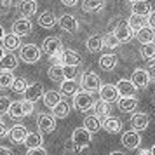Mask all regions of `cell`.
<instances>
[{
  "label": "cell",
  "mask_w": 155,
  "mask_h": 155,
  "mask_svg": "<svg viewBox=\"0 0 155 155\" xmlns=\"http://www.w3.org/2000/svg\"><path fill=\"white\" fill-rule=\"evenodd\" d=\"M25 145H26L28 150H31V148H42V145H44L42 134L40 133H28L26 140H25Z\"/></svg>",
  "instance_id": "obj_28"
},
{
  "label": "cell",
  "mask_w": 155,
  "mask_h": 155,
  "mask_svg": "<svg viewBox=\"0 0 155 155\" xmlns=\"http://www.w3.org/2000/svg\"><path fill=\"white\" fill-rule=\"evenodd\" d=\"M152 155H155V145L152 147Z\"/></svg>",
  "instance_id": "obj_57"
},
{
  "label": "cell",
  "mask_w": 155,
  "mask_h": 155,
  "mask_svg": "<svg viewBox=\"0 0 155 155\" xmlns=\"http://www.w3.org/2000/svg\"><path fill=\"white\" fill-rule=\"evenodd\" d=\"M11 89H12L16 94H25V91L28 89V82H26V78L25 77H16L14 84H12Z\"/></svg>",
  "instance_id": "obj_40"
},
{
  "label": "cell",
  "mask_w": 155,
  "mask_h": 155,
  "mask_svg": "<svg viewBox=\"0 0 155 155\" xmlns=\"http://www.w3.org/2000/svg\"><path fill=\"white\" fill-rule=\"evenodd\" d=\"M108 155H124L122 152H112V153H108Z\"/></svg>",
  "instance_id": "obj_55"
},
{
  "label": "cell",
  "mask_w": 155,
  "mask_h": 155,
  "mask_svg": "<svg viewBox=\"0 0 155 155\" xmlns=\"http://www.w3.org/2000/svg\"><path fill=\"white\" fill-rule=\"evenodd\" d=\"M12 33L18 37H26L31 33V23H30V19H26V18H21V19H16L14 23H12Z\"/></svg>",
  "instance_id": "obj_12"
},
{
  "label": "cell",
  "mask_w": 155,
  "mask_h": 155,
  "mask_svg": "<svg viewBox=\"0 0 155 155\" xmlns=\"http://www.w3.org/2000/svg\"><path fill=\"white\" fill-rule=\"evenodd\" d=\"M99 98L103 99L105 103H108V105L119 101L120 94H119V91H117V85H112V84L101 85V89H99Z\"/></svg>",
  "instance_id": "obj_8"
},
{
  "label": "cell",
  "mask_w": 155,
  "mask_h": 155,
  "mask_svg": "<svg viewBox=\"0 0 155 155\" xmlns=\"http://www.w3.org/2000/svg\"><path fill=\"white\" fill-rule=\"evenodd\" d=\"M122 145L127 148V150H136V148L141 145V136L138 131H126L122 134Z\"/></svg>",
  "instance_id": "obj_9"
},
{
  "label": "cell",
  "mask_w": 155,
  "mask_h": 155,
  "mask_svg": "<svg viewBox=\"0 0 155 155\" xmlns=\"http://www.w3.org/2000/svg\"><path fill=\"white\" fill-rule=\"evenodd\" d=\"M150 124V117H148L147 113H133V117H131V127H133V131H145Z\"/></svg>",
  "instance_id": "obj_16"
},
{
  "label": "cell",
  "mask_w": 155,
  "mask_h": 155,
  "mask_svg": "<svg viewBox=\"0 0 155 155\" xmlns=\"http://www.w3.org/2000/svg\"><path fill=\"white\" fill-rule=\"evenodd\" d=\"M47 75H49L51 80H54V82H64V66H54V64H51L49 70H47Z\"/></svg>",
  "instance_id": "obj_33"
},
{
  "label": "cell",
  "mask_w": 155,
  "mask_h": 155,
  "mask_svg": "<svg viewBox=\"0 0 155 155\" xmlns=\"http://www.w3.org/2000/svg\"><path fill=\"white\" fill-rule=\"evenodd\" d=\"M92 141V134L84 129V127H77L73 133H71V143L78 148V150H82V148H87L91 145Z\"/></svg>",
  "instance_id": "obj_3"
},
{
  "label": "cell",
  "mask_w": 155,
  "mask_h": 155,
  "mask_svg": "<svg viewBox=\"0 0 155 155\" xmlns=\"http://www.w3.org/2000/svg\"><path fill=\"white\" fill-rule=\"evenodd\" d=\"M101 127L105 129L106 133H120L122 124H120V120L117 119V117H106V119H103V122H101Z\"/></svg>",
  "instance_id": "obj_25"
},
{
  "label": "cell",
  "mask_w": 155,
  "mask_h": 155,
  "mask_svg": "<svg viewBox=\"0 0 155 155\" xmlns=\"http://www.w3.org/2000/svg\"><path fill=\"white\" fill-rule=\"evenodd\" d=\"M4 56H5V49H4V45H0V59Z\"/></svg>",
  "instance_id": "obj_54"
},
{
  "label": "cell",
  "mask_w": 155,
  "mask_h": 155,
  "mask_svg": "<svg viewBox=\"0 0 155 155\" xmlns=\"http://www.w3.org/2000/svg\"><path fill=\"white\" fill-rule=\"evenodd\" d=\"M136 155H152V150H147V148H143V150H140Z\"/></svg>",
  "instance_id": "obj_51"
},
{
  "label": "cell",
  "mask_w": 155,
  "mask_h": 155,
  "mask_svg": "<svg viewBox=\"0 0 155 155\" xmlns=\"http://www.w3.org/2000/svg\"><path fill=\"white\" fill-rule=\"evenodd\" d=\"M103 42H105V47H108V49H115V47L120 45L119 38L113 35V33H106V35L103 37Z\"/></svg>",
  "instance_id": "obj_41"
},
{
  "label": "cell",
  "mask_w": 155,
  "mask_h": 155,
  "mask_svg": "<svg viewBox=\"0 0 155 155\" xmlns=\"http://www.w3.org/2000/svg\"><path fill=\"white\" fill-rule=\"evenodd\" d=\"M147 21H148V26L152 30H155V11H152V14L147 18Z\"/></svg>",
  "instance_id": "obj_46"
},
{
  "label": "cell",
  "mask_w": 155,
  "mask_h": 155,
  "mask_svg": "<svg viewBox=\"0 0 155 155\" xmlns=\"http://www.w3.org/2000/svg\"><path fill=\"white\" fill-rule=\"evenodd\" d=\"M9 115H11L12 119H21V117H25L23 101H12V105H11V110H9Z\"/></svg>",
  "instance_id": "obj_39"
},
{
  "label": "cell",
  "mask_w": 155,
  "mask_h": 155,
  "mask_svg": "<svg viewBox=\"0 0 155 155\" xmlns=\"http://www.w3.org/2000/svg\"><path fill=\"white\" fill-rule=\"evenodd\" d=\"M18 68V58L12 52H5V56L0 59V70L4 71H12Z\"/></svg>",
  "instance_id": "obj_21"
},
{
  "label": "cell",
  "mask_w": 155,
  "mask_h": 155,
  "mask_svg": "<svg viewBox=\"0 0 155 155\" xmlns=\"http://www.w3.org/2000/svg\"><path fill=\"white\" fill-rule=\"evenodd\" d=\"M0 155H14V152L7 147H0Z\"/></svg>",
  "instance_id": "obj_49"
},
{
  "label": "cell",
  "mask_w": 155,
  "mask_h": 155,
  "mask_svg": "<svg viewBox=\"0 0 155 155\" xmlns=\"http://www.w3.org/2000/svg\"><path fill=\"white\" fill-rule=\"evenodd\" d=\"M117 66V56L112 54V52H106L99 58V68L105 71H112L113 68Z\"/></svg>",
  "instance_id": "obj_22"
},
{
  "label": "cell",
  "mask_w": 155,
  "mask_h": 155,
  "mask_svg": "<svg viewBox=\"0 0 155 155\" xmlns=\"http://www.w3.org/2000/svg\"><path fill=\"white\" fill-rule=\"evenodd\" d=\"M153 103H155V96H153Z\"/></svg>",
  "instance_id": "obj_58"
},
{
  "label": "cell",
  "mask_w": 155,
  "mask_h": 155,
  "mask_svg": "<svg viewBox=\"0 0 155 155\" xmlns=\"http://www.w3.org/2000/svg\"><path fill=\"white\" fill-rule=\"evenodd\" d=\"M80 87L85 92H96L101 89V80L94 71H85L82 75V80H80Z\"/></svg>",
  "instance_id": "obj_4"
},
{
  "label": "cell",
  "mask_w": 155,
  "mask_h": 155,
  "mask_svg": "<svg viewBox=\"0 0 155 155\" xmlns=\"http://www.w3.org/2000/svg\"><path fill=\"white\" fill-rule=\"evenodd\" d=\"M19 56H21V59L25 63L33 64L40 59L42 49L38 45H35V44H25V45H21V49H19Z\"/></svg>",
  "instance_id": "obj_1"
},
{
  "label": "cell",
  "mask_w": 155,
  "mask_h": 155,
  "mask_svg": "<svg viewBox=\"0 0 155 155\" xmlns=\"http://www.w3.org/2000/svg\"><path fill=\"white\" fill-rule=\"evenodd\" d=\"M85 47L89 52H99V51L105 47V42H103V37L99 35H91L85 42Z\"/></svg>",
  "instance_id": "obj_27"
},
{
  "label": "cell",
  "mask_w": 155,
  "mask_h": 155,
  "mask_svg": "<svg viewBox=\"0 0 155 155\" xmlns=\"http://www.w3.org/2000/svg\"><path fill=\"white\" fill-rule=\"evenodd\" d=\"M42 99H44V105L47 106V108H51V110L63 101V99H61V94H59L58 91H52V89H51V91H45V94H44Z\"/></svg>",
  "instance_id": "obj_23"
},
{
  "label": "cell",
  "mask_w": 155,
  "mask_h": 155,
  "mask_svg": "<svg viewBox=\"0 0 155 155\" xmlns=\"http://www.w3.org/2000/svg\"><path fill=\"white\" fill-rule=\"evenodd\" d=\"M26 136H28V131H26V127L21 126V124L11 127V131H9V138H11V141H12L14 145H21V143H25Z\"/></svg>",
  "instance_id": "obj_15"
},
{
  "label": "cell",
  "mask_w": 155,
  "mask_h": 155,
  "mask_svg": "<svg viewBox=\"0 0 155 155\" xmlns=\"http://www.w3.org/2000/svg\"><path fill=\"white\" fill-rule=\"evenodd\" d=\"M117 105H119V110L124 113H131L134 112L136 108H138V99L136 98H120L117 101Z\"/></svg>",
  "instance_id": "obj_26"
},
{
  "label": "cell",
  "mask_w": 155,
  "mask_h": 155,
  "mask_svg": "<svg viewBox=\"0 0 155 155\" xmlns=\"http://www.w3.org/2000/svg\"><path fill=\"white\" fill-rule=\"evenodd\" d=\"M131 11L136 16L148 18V16L152 14V5H150V2H147V0H140V2H136V4L131 5Z\"/></svg>",
  "instance_id": "obj_18"
},
{
  "label": "cell",
  "mask_w": 155,
  "mask_h": 155,
  "mask_svg": "<svg viewBox=\"0 0 155 155\" xmlns=\"http://www.w3.org/2000/svg\"><path fill=\"white\" fill-rule=\"evenodd\" d=\"M73 106L78 112H89L94 108V98L91 96V92L85 91H78L75 96H73Z\"/></svg>",
  "instance_id": "obj_2"
},
{
  "label": "cell",
  "mask_w": 155,
  "mask_h": 155,
  "mask_svg": "<svg viewBox=\"0 0 155 155\" xmlns=\"http://www.w3.org/2000/svg\"><path fill=\"white\" fill-rule=\"evenodd\" d=\"M9 131H7V127H5V124L4 122H0V138H4V136H7Z\"/></svg>",
  "instance_id": "obj_48"
},
{
  "label": "cell",
  "mask_w": 155,
  "mask_h": 155,
  "mask_svg": "<svg viewBox=\"0 0 155 155\" xmlns=\"http://www.w3.org/2000/svg\"><path fill=\"white\" fill-rule=\"evenodd\" d=\"M84 129H87L91 134H94L101 129V122H99V119L96 115H87L84 119Z\"/></svg>",
  "instance_id": "obj_31"
},
{
  "label": "cell",
  "mask_w": 155,
  "mask_h": 155,
  "mask_svg": "<svg viewBox=\"0 0 155 155\" xmlns=\"http://www.w3.org/2000/svg\"><path fill=\"white\" fill-rule=\"evenodd\" d=\"M4 49H7L9 52H12L16 49H21V40L19 37L14 35V33H9V35L4 37Z\"/></svg>",
  "instance_id": "obj_29"
},
{
  "label": "cell",
  "mask_w": 155,
  "mask_h": 155,
  "mask_svg": "<svg viewBox=\"0 0 155 155\" xmlns=\"http://www.w3.org/2000/svg\"><path fill=\"white\" fill-rule=\"evenodd\" d=\"M136 38H138V42H141L143 45H147V44H153V40H155V31L147 25L145 28H141L140 31H136Z\"/></svg>",
  "instance_id": "obj_20"
},
{
  "label": "cell",
  "mask_w": 155,
  "mask_h": 155,
  "mask_svg": "<svg viewBox=\"0 0 155 155\" xmlns=\"http://www.w3.org/2000/svg\"><path fill=\"white\" fill-rule=\"evenodd\" d=\"M147 71H148V77H150V82H155V64H152Z\"/></svg>",
  "instance_id": "obj_47"
},
{
  "label": "cell",
  "mask_w": 155,
  "mask_h": 155,
  "mask_svg": "<svg viewBox=\"0 0 155 155\" xmlns=\"http://www.w3.org/2000/svg\"><path fill=\"white\" fill-rule=\"evenodd\" d=\"M94 115L98 117V119H106V117H110V105L105 103L103 99H99L94 103Z\"/></svg>",
  "instance_id": "obj_32"
},
{
  "label": "cell",
  "mask_w": 155,
  "mask_h": 155,
  "mask_svg": "<svg viewBox=\"0 0 155 155\" xmlns=\"http://www.w3.org/2000/svg\"><path fill=\"white\" fill-rule=\"evenodd\" d=\"M18 9H19V14H23V18L28 19L30 16H33L37 12V2L35 0H21Z\"/></svg>",
  "instance_id": "obj_19"
},
{
  "label": "cell",
  "mask_w": 155,
  "mask_h": 155,
  "mask_svg": "<svg viewBox=\"0 0 155 155\" xmlns=\"http://www.w3.org/2000/svg\"><path fill=\"white\" fill-rule=\"evenodd\" d=\"M11 4H12V0H0V7H2V5H4V7H9Z\"/></svg>",
  "instance_id": "obj_52"
},
{
  "label": "cell",
  "mask_w": 155,
  "mask_h": 155,
  "mask_svg": "<svg viewBox=\"0 0 155 155\" xmlns=\"http://www.w3.org/2000/svg\"><path fill=\"white\" fill-rule=\"evenodd\" d=\"M78 75L77 66H64V80H75Z\"/></svg>",
  "instance_id": "obj_43"
},
{
  "label": "cell",
  "mask_w": 155,
  "mask_h": 155,
  "mask_svg": "<svg viewBox=\"0 0 155 155\" xmlns=\"http://www.w3.org/2000/svg\"><path fill=\"white\" fill-rule=\"evenodd\" d=\"M14 80H16V77L12 75V71L0 70V89H9V87H12Z\"/></svg>",
  "instance_id": "obj_36"
},
{
  "label": "cell",
  "mask_w": 155,
  "mask_h": 155,
  "mask_svg": "<svg viewBox=\"0 0 155 155\" xmlns=\"http://www.w3.org/2000/svg\"><path fill=\"white\" fill-rule=\"evenodd\" d=\"M68 113H70V105H68L66 101H61L58 106L52 108V115H54L56 119H66Z\"/></svg>",
  "instance_id": "obj_37"
},
{
  "label": "cell",
  "mask_w": 155,
  "mask_h": 155,
  "mask_svg": "<svg viewBox=\"0 0 155 155\" xmlns=\"http://www.w3.org/2000/svg\"><path fill=\"white\" fill-rule=\"evenodd\" d=\"M78 92V84L77 80H64L59 84V94L63 96H75Z\"/></svg>",
  "instance_id": "obj_24"
},
{
  "label": "cell",
  "mask_w": 155,
  "mask_h": 155,
  "mask_svg": "<svg viewBox=\"0 0 155 155\" xmlns=\"http://www.w3.org/2000/svg\"><path fill=\"white\" fill-rule=\"evenodd\" d=\"M117 91L122 98H134V94L138 91V87L131 82V80H126V78H120L117 82Z\"/></svg>",
  "instance_id": "obj_11"
},
{
  "label": "cell",
  "mask_w": 155,
  "mask_h": 155,
  "mask_svg": "<svg viewBox=\"0 0 155 155\" xmlns=\"http://www.w3.org/2000/svg\"><path fill=\"white\" fill-rule=\"evenodd\" d=\"M58 25H59L61 30L68 31V33H75V31L78 30V23L71 14H63L59 19H58Z\"/></svg>",
  "instance_id": "obj_14"
},
{
  "label": "cell",
  "mask_w": 155,
  "mask_h": 155,
  "mask_svg": "<svg viewBox=\"0 0 155 155\" xmlns=\"http://www.w3.org/2000/svg\"><path fill=\"white\" fill-rule=\"evenodd\" d=\"M61 56H63V66H78L82 61L80 54L73 49H64L61 52Z\"/></svg>",
  "instance_id": "obj_17"
},
{
  "label": "cell",
  "mask_w": 155,
  "mask_h": 155,
  "mask_svg": "<svg viewBox=\"0 0 155 155\" xmlns=\"http://www.w3.org/2000/svg\"><path fill=\"white\" fill-rule=\"evenodd\" d=\"M129 26H131V30H133L134 33H136V31H140L141 28H145V26H147V18H141V16H136V14H133L131 16V18H129Z\"/></svg>",
  "instance_id": "obj_35"
},
{
  "label": "cell",
  "mask_w": 155,
  "mask_h": 155,
  "mask_svg": "<svg viewBox=\"0 0 155 155\" xmlns=\"http://www.w3.org/2000/svg\"><path fill=\"white\" fill-rule=\"evenodd\" d=\"M44 94H45V91H44V85L42 84H31L28 85V89L25 91V101H30V103H35V101H38L40 98H44Z\"/></svg>",
  "instance_id": "obj_10"
},
{
  "label": "cell",
  "mask_w": 155,
  "mask_h": 155,
  "mask_svg": "<svg viewBox=\"0 0 155 155\" xmlns=\"http://www.w3.org/2000/svg\"><path fill=\"white\" fill-rule=\"evenodd\" d=\"M140 54L145 61H152L155 59V44H147V45H141Z\"/></svg>",
  "instance_id": "obj_38"
},
{
  "label": "cell",
  "mask_w": 155,
  "mask_h": 155,
  "mask_svg": "<svg viewBox=\"0 0 155 155\" xmlns=\"http://www.w3.org/2000/svg\"><path fill=\"white\" fill-rule=\"evenodd\" d=\"M105 7V0H84L82 9L85 12H98Z\"/></svg>",
  "instance_id": "obj_34"
},
{
  "label": "cell",
  "mask_w": 155,
  "mask_h": 155,
  "mask_svg": "<svg viewBox=\"0 0 155 155\" xmlns=\"http://www.w3.org/2000/svg\"><path fill=\"white\" fill-rule=\"evenodd\" d=\"M11 105H12V101H11L7 96H0V115L9 113V110H11Z\"/></svg>",
  "instance_id": "obj_42"
},
{
  "label": "cell",
  "mask_w": 155,
  "mask_h": 155,
  "mask_svg": "<svg viewBox=\"0 0 155 155\" xmlns=\"http://www.w3.org/2000/svg\"><path fill=\"white\" fill-rule=\"evenodd\" d=\"M113 35L119 38L120 44H126V42H129V40L133 38L134 31L131 30V26H129L127 21H119L117 26H115V30H113Z\"/></svg>",
  "instance_id": "obj_7"
},
{
  "label": "cell",
  "mask_w": 155,
  "mask_h": 155,
  "mask_svg": "<svg viewBox=\"0 0 155 155\" xmlns=\"http://www.w3.org/2000/svg\"><path fill=\"white\" fill-rule=\"evenodd\" d=\"M61 2H63V4L66 5V7H73V5H77V2H78V0H61Z\"/></svg>",
  "instance_id": "obj_50"
},
{
  "label": "cell",
  "mask_w": 155,
  "mask_h": 155,
  "mask_svg": "<svg viewBox=\"0 0 155 155\" xmlns=\"http://www.w3.org/2000/svg\"><path fill=\"white\" fill-rule=\"evenodd\" d=\"M37 126H38V131L40 133H52L56 129V117L54 115H49V113H40L37 117Z\"/></svg>",
  "instance_id": "obj_6"
},
{
  "label": "cell",
  "mask_w": 155,
  "mask_h": 155,
  "mask_svg": "<svg viewBox=\"0 0 155 155\" xmlns=\"http://www.w3.org/2000/svg\"><path fill=\"white\" fill-rule=\"evenodd\" d=\"M23 108H25V115L33 113V103H30V101H23Z\"/></svg>",
  "instance_id": "obj_44"
},
{
  "label": "cell",
  "mask_w": 155,
  "mask_h": 155,
  "mask_svg": "<svg viewBox=\"0 0 155 155\" xmlns=\"http://www.w3.org/2000/svg\"><path fill=\"white\" fill-rule=\"evenodd\" d=\"M42 51L45 54H49V58H52V56L61 54L64 51V47H63V42H61L59 37H47L42 44Z\"/></svg>",
  "instance_id": "obj_5"
},
{
  "label": "cell",
  "mask_w": 155,
  "mask_h": 155,
  "mask_svg": "<svg viewBox=\"0 0 155 155\" xmlns=\"http://www.w3.org/2000/svg\"><path fill=\"white\" fill-rule=\"evenodd\" d=\"M136 2H140V0H129V4L133 5V4H136Z\"/></svg>",
  "instance_id": "obj_56"
},
{
  "label": "cell",
  "mask_w": 155,
  "mask_h": 155,
  "mask_svg": "<svg viewBox=\"0 0 155 155\" xmlns=\"http://www.w3.org/2000/svg\"><path fill=\"white\" fill-rule=\"evenodd\" d=\"M56 23H58L56 16L52 14L51 11H44L42 14L38 16V25H40L42 28H52Z\"/></svg>",
  "instance_id": "obj_30"
},
{
  "label": "cell",
  "mask_w": 155,
  "mask_h": 155,
  "mask_svg": "<svg viewBox=\"0 0 155 155\" xmlns=\"http://www.w3.org/2000/svg\"><path fill=\"white\" fill-rule=\"evenodd\" d=\"M131 82H133L138 89H145L148 84H150V77H148V71L143 70V68H136L133 71V77H131Z\"/></svg>",
  "instance_id": "obj_13"
},
{
  "label": "cell",
  "mask_w": 155,
  "mask_h": 155,
  "mask_svg": "<svg viewBox=\"0 0 155 155\" xmlns=\"http://www.w3.org/2000/svg\"><path fill=\"white\" fill-rule=\"evenodd\" d=\"M26 155H47V152L44 148H31L26 152Z\"/></svg>",
  "instance_id": "obj_45"
},
{
  "label": "cell",
  "mask_w": 155,
  "mask_h": 155,
  "mask_svg": "<svg viewBox=\"0 0 155 155\" xmlns=\"http://www.w3.org/2000/svg\"><path fill=\"white\" fill-rule=\"evenodd\" d=\"M4 37H5V31H4V26L0 25V40H4Z\"/></svg>",
  "instance_id": "obj_53"
}]
</instances>
